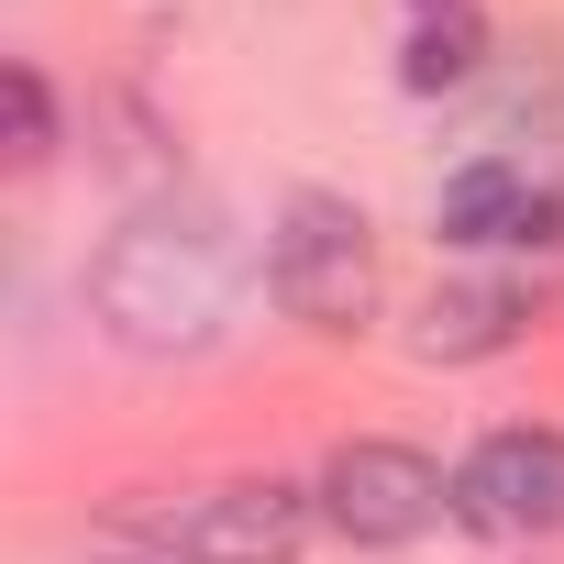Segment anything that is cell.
<instances>
[{
    "mask_svg": "<svg viewBox=\"0 0 564 564\" xmlns=\"http://www.w3.org/2000/svg\"><path fill=\"white\" fill-rule=\"evenodd\" d=\"M520 322H531V300L498 289V276H476V289H443V300L421 311V355H454V366H465V355H498Z\"/></svg>",
    "mask_w": 564,
    "mask_h": 564,
    "instance_id": "obj_7",
    "label": "cell"
},
{
    "mask_svg": "<svg viewBox=\"0 0 564 564\" xmlns=\"http://www.w3.org/2000/svg\"><path fill=\"white\" fill-rule=\"evenodd\" d=\"M476 56H487L476 12L443 0V12H421V34H410V89H454V78H476Z\"/></svg>",
    "mask_w": 564,
    "mask_h": 564,
    "instance_id": "obj_8",
    "label": "cell"
},
{
    "mask_svg": "<svg viewBox=\"0 0 564 564\" xmlns=\"http://www.w3.org/2000/svg\"><path fill=\"white\" fill-rule=\"evenodd\" d=\"M144 542L166 564H289L311 542V498L276 476H232V487H188L166 509H144Z\"/></svg>",
    "mask_w": 564,
    "mask_h": 564,
    "instance_id": "obj_3",
    "label": "cell"
},
{
    "mask_svg": "<svg viewBox=\"0 0 564 564\" xmlns=\"http://www.w3.org/2000/svg\"><path fill=\"white\" fill-rule=\"evenodd\" d=\"M232 276H243V243L221 232V210L177 199V210H144L111 232V254L89 265V300L122 344L144 355H177V344H210L221 311H232Z\"/></svg>",
    "mask_w": 564,
    "mask_h": 564,
    "instance_id": "obj_1",
    "label": "cell"
},
{
    "mask_svg": "<svg viewBox=\"0 0 564 564\" xmlns=\"http://www.w3.org/2000/svg\"><path fill=\"white\" fill-rule=\"evenodd\" d=\"M0 100H12V155H23V166H45V144H56L45 78H34V67H12V78H0Z\"/></svg>",
    "mask_w": 564,
    "mask_h": 564,
    "instance_id": "obj_9",
    "label": "cell"
},
{
    "mask_svg": "<svg viewBox=\"0 0 564 564\" xmlns=\"http://www.w3.org/2000/svg\"><path fill=\"white\" fill-rule=\"evenodd\" d=\"M454 520H476L487 542L564 531V432H487L454 476Z\"/></svg>",
    "mask_w": 564,
    "mask_h": 564,
    "instance_id": "obj_5",
    "label": "cell"
},
{
    "mask_svg": "<svg viewBox=\"0 0 564 564\" xmlns=\"http://www.w3.org/2000/svg\"><path fill=\"white\" fill-rule=\"evenodd\" d=\"M443 509H454V487H443V465L410 454V443H344V454L322 465V520H333L344 542H421Z\"/></svg>",
    "mask_w": 564,
    "mask_h": 564,
    "instance_id": "obj_4",
    "label": "cell"
},
{
    "mask_svg": "<svg viewBox=\"0 0 564 564\" xmlns=\"http://www.w3.org/2000/svg\"><path fill=\"white\" fill-rule=\"evenodd\" d=\"M265 289H276V311L289 322H311V333H355L366 311H377V243H366V210L355 199H289V221H276V243H265Z\"/></svg>",
    "mask_w": 564,
    "mask_h": 564,
    "instance_id": "obj_2",
    "label": "cell"
},
{
    "mask_svg": "<svg viewBox=\"0 0 564 564\" xmlns=\"http://www.w3.org/2000/svg\"><path fill=\"white\" fill-rule=\"evenodd\" d=\"M443 232L454 243H553L564 232V199L531 177V166H509V155H476V166H454L443 177Z\"/></svg>",
    "mask_w": 564,
    "mask_h": 564,
    "instance_id": "obj_6",
    "label": "cell"
}]
</instances>
